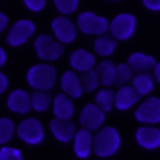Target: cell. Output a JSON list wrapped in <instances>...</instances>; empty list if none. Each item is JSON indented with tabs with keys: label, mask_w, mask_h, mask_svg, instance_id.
<instances>
[{
	"label": "cell",
	"mask_w": 160,
	"mask_h": 160,
	"mask_svg": "<svg viewBox=\"0 0 160 160\" xmlns=\"http://www.w3.org/2000/svg\"><path fill=\"white\" fill-rule=\"evenodd\" d=\"M34 51L41 61L54 62L62 56L65 48L52 35L39 34L34 40Z\"/></svg>",
	"instance_id": "cell-3"
},
{
	"label": "cell",
	"mask_w": 160,
	"mask_h": 160,
	"mask_svg": "<svg viewBox=\"0 0 160 160\" xmlns=\"http://www.w3.org/2000/svg\"><path fill=\"white\" fill-rule=\"evenodd\" d=\"M154 72H155V79L160 82V62H156V65L154 68Z\"/></svg>",
	"instance_id": "cell-35"
},
{
	"label": "cell",
	"mask_w": 160,
	"mask_h": 160,
	"mask_svg": "<svg viewBox=\"0 0 160 160\" xmlns=\"http://www.w3.org/2000/svg\"><path fill=\"white\" fill-rule=\"evenodd\" d=\"M52 101V96L50 91L45 90H32L30 94V102H31V110L36 112H45L50 109Z\"/></svg>",
	"instance_id": "cell-22"
},
{
	"label": "cell",
	"mask_w": 160,
	"mask_h": 160,
	"mask_svg": "<svg viewBox=\"0 0 160 160\" xmlns=\"http://www.w3.org/2000/svg\"><path fill=\"white\" fill-rule=\"evenodd\" d=\"M105 111H102L95 102H88L82 106L79 114L80 128L88 129L91 132L99 130L105 122Z\"/></svg>",
	"instance_id": "cell-9"
},
{
	"label": "cell",
	"mask_w": 160,
	"mask_h": 160,
	"mask_svg": "<svg viewBox=\"0 0 160 160\" xmlns=\"http://www.w3.org/2000/svg\"><path fill=\"white\" fill-rule=\"evenodd\" d=\"M136 142L148 150L158 149L160 146V129L154 126H141L135 132Z\"/></svg>",
	"instance_id": "cell-18"
},
{
	"label": "cell",
	"mask_w": 160,
	"mask_h": 160,
	"mask_svg": "<svg viewBox=\"0 0 160 160\" xmlns=\"http://www.w3.org/2000/svg\"><path fill=\"white\" fill-rule=\"evenodd\" d=\"M36 32V25L30 19H19L8 29L5 41L11 48L25 45Z\"/></svg>",
	"instance_id": "cell-5"
},
{
	"label": "cell",
	"mask_w": 160,
	"mask_h": 160,
	"mask_svg": "<svg viewBox=\"0 0 160 160\" xmlns=\"http://www.w3.org/2000/svg\"><path fill=\"white\" fill-rule=\"evenodd\" d=\"M0 160H22V152L20 149L10 145L0 146Z\"/></svg>",
	"instance_id": "cell-29"
},
{
	"label": "cell",
	"mask_w": 160,
	"mask_h": 160,
	"mask_svg": "<svg viewBox=\"0 0 160 160\" xmlns=\"http://www.w3.org/2000/svg\"><path fill=\"white\" fill-rule=\"evenodd\" d=\"M116 46H118V40L114 39L111 35H106V34L96 36V39L94 40V44H92L95 54L101 58H108V56L112 55Z\"/></svg>",
	"instance_id": "cell-20"
},
{
	"label": "cell",
	"mask_w": 160,
	"mask_h": 160,
	"mask_svg": "<svg viewBox=\"0 0 160 160\" xmlns=\"http://www.w3.org/2000/svg\"><path fill=\"white\" fill-rule=\"evenodd\" d=\"M99 75L100 85L105 88H111L115 85V76H116V65L108 59L101 60L100 62H96L94 68Z\"/></svg>",
	"instance_id": "cell-19"
},
{
	"label": "cell",
	"mask_w": 160,
	"mask_h": 160,
	"mask_svg": "<svg viewBox=\"0 0 160 160\" xmlns=\"http://www.w3.org/2000/svg\"><path fill=\"white\" fill-rule=\"evenodd\" d=\"M49 129L52 136L62 144L70 142L78 130L75 122L71 119H59V118H54L50 120Z\"/></svg>",
	"instance_id": "cell-12"
},
{
	"label": "cell",
	"mask_w": 160,
	"mask_h": 160,
	"mask_svg": "<svg viewBox=\"0 0 160 160\" xmlns=\"http://www.w3.org/2000/svg\"><path fill=\"white\" fill-rule=\"evenodd\" d=\"M142 4L150 10H160V0H142Z\"/></svg>",
	"instance_id": "cell-33"
},
{
	"label": "cell",
	"mask_w": 160,
	"mask_h": 160,
	"mask_svg": "<svg viewBox=\"0 0 160 160\" xmlns=\"http://www.w3.org/2000/svg\"><path fill=\"white\" fill-rule=\"evenodd\" d=\"M121 138L114 126H101L92 132V152L99 158H110L118 152Z\"/></svg>",
	"instance_id": "cell-1"
},
{
	"label": "cell",
	"mask_w": 160,
	"mask_h": 160,
	"mask_svg": "<svg viewBox=\"0 0 160 160\" xmlns=\"http://www.w3.org/2000/svg\"><path fill=\"white\" fill-rule=\"evenodd\" d=\"M131 86L138 91L140 96L148 95L154 89V78L148 71L139 72L131 79Z\"/></svg>",
	"instance_id": "cell-23"
},
{
	"label": "cell",
	"mask_w": 160,
	"mask_h": 160,
	"mask_svg": "<svg viewBox=\"0 0 160 160\" xmlns=\"http://www.w3.org/2000/svg\"><path fill=\"white\" fill-rule=\"evenodd\" d=\"M140 98L141 96L138 94V91L131 85L126 84V85L119 86V89L115 91L114 108L120 111L129 110L140 100Z\"/></svg>",
	"instance_id": "cell-17"
},
{
	"label": "cell",
	"mask_w": 160,
	"mask_h": 160,
	"mask_svg": "<svg viewBox=\"0 0 160 160\" xmlns=\"http://www.w3.org/2000/svg\"><path fill=\"white\" fill-rule=\"evenodd\" d=\"M71 142L72 151L76 158L85 160L92 154V132L90 130L84 128L78 129Z\"/></svg>",
	"instance_id": "cell-13"
},
{
	"label": "cell",
	"mask_w": 160,
	"mask_h": 160,
	"mask_svg": "<svg viewBox=\"0 0 160 160\" xmlns=\"http://www.w3.org/2000/svg\"><path fill=\"white\" fill-rule=\"evenodd\" d=\"M6 60H8L6 50L0 45V68H2V66L6 64Z\"/></svg>",
	"instance_id": "cell-34"
},
{
	"label": "cell",
	"mask_w": 160,
	"mask_h": 160,
	"mask_svg": "<svg viewBox=\"0 0 160 160\" xmlns=\"http://www.w3.org/2000/svg\"><path fill=\"white\" fill-rule=\"evenodd\" d=\"M75 24L78 30L84 35L99 36L109 31V20L105 16L98 15L94 11L89 10L79 12Z\"/></svg>",
	"instance_id": "cell-4"
},
{
	"label": "cell",
	"mask_w": 160,
	"mask_h": 160,
	"mask_svg": "<svg viewBox=\"0 0 160 160\" xmlns=\"http://www.w3.org/2000/svg\"><path fill=\"white\" fill-rule=\"evenodd\" d=\"M80 81L84 92H94L100 86V79L95 69H90L80 74Z\"/></svg>",
	"instance_id": "cell-26"
},
{
	"label": "cell",
	"mask_w": 160,
	"mask_h": 160,
	"mask_svg": "<svg viewBox=\"0 0 160 160\" xmlns=\"http://www.w3.org/2000/svg\"><path fill=\"white\" fill-rule=\"evenodd\" d=\"M16 135V125L12 119L2 116L0 118V146L8 145Z\"/></svg>",
	"instance_id": "cell-25"
},
{
	"label": "cell",
	"mask_w": 160,
	"mask_h": 160,
	"mask_svg": "<svg viewBox=\"0 0 160 160\" xmlns=\"http://www.w3.org/2000/svg\"><path fill=\"white\" fill-rule=\"evenodd\" d=\"M21 1L24 6L30 12H34V14L41 12L46 8V4H48V0H21Z\"/></svg>",
	"instance_id": "cell-30"
},
{
	"label": "cell",
	"mask_w": 160,
	"mask_h": 160,
	"mask_svg": "<svg viewBox=\"0 0 160 160\" xmlns=\"http://www.w3.org/2000/svg\"><path fill=\"white\" fill-rule=\"evenodd\" d=\"M128 64L130 65V68L134 71L142 72V71L154 70V68L156 65V60L150 55H146L144 52H138L136 51V52H132L128 58Z\"/></svg>",
	"instance_id": "cell-21"
},
{
	"label": "cell",
	"mask_w": 160,
	"mask_h": 160,
	"mask_svg": "<svg viewBox=\"0 0 160 160\" xmlns=\"http://www.w3.org/2000/svg\"><path fill=\"white\" fill-rule=\"evenodd\" d=\"M59 85H60L61 92L69 95L72 99H79L84 94L81 81H80V74L74 71L72 69L66 70L61 74L59 79Z\"/></svg>",
	"instance_id": "cell-15"
},
{
	"label": "cell",
	"mask_w": 160,
	"mask_h": 160,
	"mask_svg": "<svg viewBox=\"0 0 160 160\" xmlns=\"http://www.w3.org/2000/svg\"><path fill=\"white\" fill-rule=\"evenodd\" d=\"M8 26H9V18H8V15L5 12L0 11V35L4 31H6Z\"/></svg>",
	"instance_id": "cell-32"
},
{
	"label": "cell",
	"mask_w": 160,
	"mask_h": 160,
	"mask_svg": "<svg viewBox=\"0 0 160 160\" xmlns=\"http://www.w3.org/2000/svg\"><path fill=\"white\" fill-rule=\"evenodd\" d=\"M51 35L60 41L62 45L72 44L78 38V28L75 21H72L68 15L59 14L50 21Z\"/></svg>",
	"instance_id": "cell-7"
},
{
	"label": "cell",
	"mask_w": 160,
	"mask_h": 160,
	"mask_svg": "<svg viewBox=\"0 0 160 160\" xmlns=\"http://www.w3.org/2000/svg\"><path fill=\"white\" fill-rule=\"evenodd\" d=\"M110 1H119V0H110Z\"/></svg>",
	"instance_id": "cell-36"
},
{
	"label": "cell",
	"mask_w": 160,
	"mask_h": 160,
	"mask_svg": "<svg viewBox=\"0 0 160 160\" xmlns=\"http://www.w3.org/2000/svg\"><path fill=\"white\" fill-rule=\"evenodd\" d=\"M115 101V91L110 88L102 86L101 89H98L95 91V104L105 112L110 111L114 108Z\"/></svg>",
	"instance_id": "cell-24"
},
{
	"label": "cell",
	"mask_w": 160,
	"mask_h": 160,
	"mask_svg": "<svg viewBox=\"0 0 160 160\" xmlns=\"http://www.w3.org/2000/svg\"><path fill=\"white\" fill-rule=\"evenodd\" d=\"M51 110L54 118L59 119H72L75 114V104L74 99L64 92H58L52 96Z\"/></svg>",
	"instance_id": "cell-16"
},
{
	"label": "cell",
	"mask_w": 160,
	"mask_h": 160,
	"mask_svg": "<svg viewBox=\"0 0 160 160\" xmlns=\"http://www.w3.org/2000/svg\"><path fill=\"white\" fill-rule=\"evenodd\" d=\"M54 8L61 15H72L78 11L80 0H52Z\"/></svg>",
	"instance_id": "cell-28"
},
{
	"label": "cell",
	"mask_w": 160,
	"mask_h": 160,
	"mask_svg": "<svg viewBox=\"0 0 160 160\" xmlns=\"http://www.w3.org/2000/svg\"><path fill=\"white\" fill-rule=\"evenodd\" d=\"M6 108L16 115H26L31 111L30 92L24 89H14L8 94Z\"/></svg>",
	"instance_id": "cell-11"
},
{
	"label": "cell",
	"mask_w": 160,
	"mask_h": 160,
	"mask_svg": "<svg viewBox=\"0 0 160 160\" xmlns=\"http://www.w3.org/2000/svg\"><path fill=\"white\" fill-rule=\"evenodd\" d=\"M69 64L74 71L81 74L84 71H88V70L95 68L96 58L91 51H89L84 48H79V49H75L74 51L70 52Z\"/></svg>",
	"instance_id": "cell-14"
},
{
	"label": "cell",
	"mask_w": 160,
	"mask_h": 160,
	"mask_svg": "<svg viewBox=\"0 0 160 160\" xmlns=\"http://www.w3.org/2000/svg\"><path fill=\"white\" fill-rule=\"evenodd\" d=\"M135 119L144 124L160 122V99L151 96L145 99L135 109Z\"/></svg>",
	"instance_id": "cell-10"
},
{
	"label": "cell",
	"mask_w": 160,
	"mask_h": 160,
	"mask_svg": "<svg viewBox=\"0 0 160 160\" xmlns=\"http://www.w3.org/2000/svg\"><path fill=\"white\" fill-rule=\"evenodd\" d=\"M18 138L26 145H39L45 139V129L36 118H25L16 125Z\"/></svg>",
	"instance_id": "cell-6"
},
{
	"label": "cell",
	"mask_w": 160,
	"mask_h": 160,
	"mask_svg": "<svg viewBox=\"0 0 160 160\" xmlns=\"http://www.w3.org/2000/svg\"><path fill=\"white\" fill-rule=\"evenodd\" d=\"M9 88V79L4 71L0 70V95H2Z\"/></svg>",
	"instance_id": "cell-31"
},
{
	"label": "cell",
	"mask_w": 160,
	"mask_h": 160,
	"mask_svg": "<svg viewBox=\"0 0 160 160\" xmlns=\"http://www.w3.org/2000/svg\"><path fill=\"white\" fill-rule=\"evenodd\" d=\"M134 78V70L130 68L128 62H120L116 65V76H115V85L122 86L126 85Z\"/></svg>",
	"instance_id": "cell-27"
},
{
	"label": "cell",
	"mask_w": 160,
	"mask_h": 160,
	"mask_svg": "<svg viewBox=\"0 0 160 160\" xmlns=\"http://www.w3.org/2000/svg\"><path fill=\"white\" fill-rule=\"evenodd\" d=\"M136 26V19L132 14L129 12H121L112 18L111 21H109V31L110 35L116 39L118 41L128 40L132 36Z\"/></svg>",
	"instance_id": "cell-8"
},
{
	"label": "cell",
	"mask_w": 160,
	"mask_h": 160,
	"mask_svg": "<svg viewBox=\"0 0 160 160\" xmlns=\"http://www.w3.org/2000/svg\"><path fill=\"white\" fill-rule=\"evenodd\" d=\"M26 82L32 90L50 91L58 81V71L51 62H38L31 65L25 75Z\"/></svg>",
	"instance_id": "cell-2"
}]
</instances>
